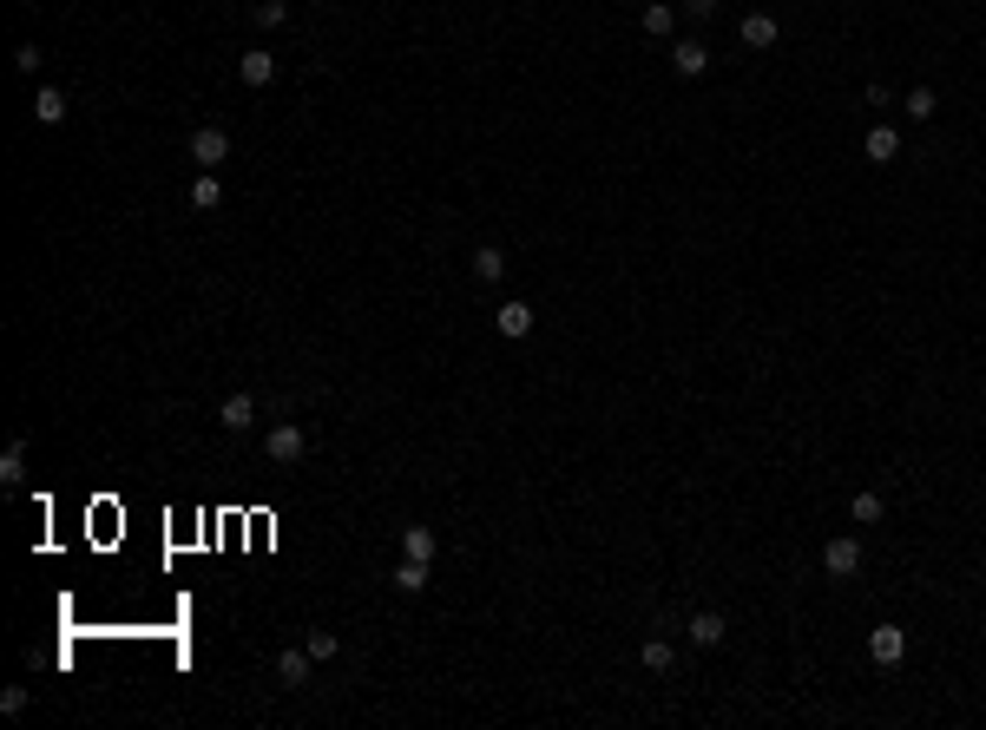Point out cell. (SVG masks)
Returning <instances> with one entry per match:
<instances>
[{
    "label": "cell",
    "mask_w": 986,
    "mask_h": 730,
    "mask_svg": "<svg viewBox=\"0 0 986 730\" xmlns=\"http://www.w3.org/2000/svg\"><path fill=\"white\" fill-rule=\"evenodd\" d=\"M191 158H197V172L224 165V158H231V132H224V125H197L191 132Z\"/></svg>",
    "instance_id": "1"
},
{
    "label": "cell",
    "mask_w": 986,
    "mask_h": 730,
    "mask_svg": "<svg viewBox=\"0 0 986 730\" xmlns=\"http://www.w3.org/2000/svg\"><path fill=\"white\" fill-rule=\"evenodd\" d=\"M264 455L270 461H303V428H296V421H276L270 441H264Z\"/></svg>",
    "instance_id": "2"
},
{
    "label": "cell",
    "mask_w": 986,
    "mask_h": 730,
    "mask_svg": "<svg viewBox=\"0 0 986 730\" xmlns=\"http://www.w3.org/2000/svg\"><path fill=\"white\" fill-rule=\"evenodd\" d=\"M901 652H908V632H901V625L868 632V658H875V665H901Z\"/></svg>",
    "instance_id": "3"
},
{
    "label": "cell",
    "mask_w": 986,
    "mask_h": 730,
    "mask_svg": "<svg viewBox=\"0 0 986 730\" xmlns=\"http://www.w3.org/2000/svg\"><path fill=\"white\" fill-rule=\"evenodd\" d=\"M493 329L506 335V343H520V335H533V310H526L520 296H513V303H500V310H493Z\"/></svg>",
    "instance_id": "4"
},
{
    "label": "cell",
    "mask_w": 986,
    "mask_h": 730,
    "mask_svg": "<svg viewBox=\"0 0 986 730\" xmlns=\"http://www.w3.org/2000/svg\"><path fill=\"white\" fill-rule=\"evenodd\" d=\"M822 566H829L835 579H849V573L862 566V546L849 540V533H842V540H829V546H822Z\"/></svg>",
    "instance_id": "5"
},
{
    "label": "cell",
    "mask_w": 986,
    "mask_h": 730,
    "mask_svg": "<svg viewBox=\"0 0 986 730\" xmlns=\"http://www.w3.org/2000/svg\"><path fill=\"white\" fill-rule=\"evenodd\" d=\"M309 665H316V658H309V645H290V652H276V678H284V685H309Z\"/></svg>",
    "instance_id": "6"
},
{
    "label": "cell",
    "mask_w": 986,
    "mask_h": 730,
    "mask_svg": "<svg viewBox=\"0 0 986 730\" xmlns=\"http://www.w3.org/2000/svg\"><path fill=\"white\" fill-rule=\"evenodd\" d=\"M671 60H678L684 79H697L703 66H711V46H703V40H678V46H671Z\"/></svg>",
    "instance_id": "7"
},
{
    "label": "cell",
    "mask_w": 986,
    "mask_h": 730,
    "mask_svg": "<svg viewBox=\"0 0 986 730\" xmlns=\"http://www.w3.org/2000/svg\"><path fill=\"white\" fill-rule=\"evenodd\" d=\"M237 79H244V86H270V79H276V60H270V53H244V60H237Z\"/></svg>",
    "instance_id": "8"
},
{
    "label": "cell",
    "mask_w": 986,
    "mask_h": 730,
    "mask_svg": "<svg viewBox=\"0 0 986 730\" xmlns=\"http://www.w3.org/2000/svg\"><path fill=\"white\" fill-rule=\"evenodd\" d=\"M473 276H481V284H500V276H506V250L500 244H481V250H473Z\"/></svg>",
    "instance_id": "9"
},
{
    "label": "cell",
    "mask_w": 986,
    "mask_h": 730,
    "mask_svg": "<svg viewBox=\"0 0 986 730\" xmlns=\"http://www.w3.org/2000/svg\"><path fill=\"white\" fill-rule=\"evenodd\" d=\"M34 119H40V125H60V119H66V93H60V86H40V93H34Z\"/></svg>",
    "instance_id": "10"
},
{
    "label": "cell",
    "mask_w": 986,
    "mask_h": 730,
    "mask_svg": "<svg viewBox=\"0 0 986 730\" xmlns=\"http://www.w3.org/2000/svg\"><path fill=\"white\" fill-rule=\"evenodd\" d=\"M217 421H224V428H250V421H257V402H250V395H224Z\"/></svg>",
    "instance_id": "11"
},
{
    "label": "cell",
    "mask_w": 986,
    "mask_h": 730,
    "mask_svg": "<svg viewBox=\"0 0 986 730\" xmlns=\"http://www.w3.org/2000/svg\"><path fill=\"white\" fill-rule=\"evenodd\" d=\"M862 152H868V158H881V165H888V158L901 152V132H894V125H875V132H868V138H862Z\"/></svg>",
    "instance_id": "12"
},
{
    "label": "cell",
    "mask_w": 986,
    "mask_h": 730,
    "mask_svg": "<svg viewBox=\"0 0 986 730\" xmlns=\"http://www.w3.org/2000/svg\"><path fill=\"white\" fill-rule=\"evenodd\" d=\"M671 26H678V7H671V0H652V7H644V34H652V40H664Z\"/></svg>",
    "instance_id": "13"
},
{
    "label": "cell",
    "mask_w": 986,
    "mask_h": 730,
    "mask_svg": "<svg viewBox=\"0 0 986 730\" xmlns=\"http://www.w3.org/2000/svg\"><path fill=\"white\" fill-rule=\"evenodd\" d=\"M191 205H197V211H217V205H224V185H217L211 172H197V178H191Z\"/></svg>",
    "instance_id": "14"
},
{
    "label": "cell",
    "mask_w": 986,
    "mask_h": 730,
    "mask_svg": "<svg viewBox=\"0 0 986 730\" xmlns=\"http://www.w3.org/2000/svg\"><path fill=\"white\" fill-rule=\"evenodd\" d=\"M691 645H703V652L723 645V619H717V612H697V619H691Z\"/></svg>",
    "instance_id": "15"
},
{
    "label": "cell",
    "mask_w": 986,
    "mask_h": 730,
    "mask_svg": "<svg viewBox=\"0 0 986 730\" xmlns=\"http://www.w3.org/2000/svg\"><path fill=\"white\" fill-rule=\"evenodd\" d=\"M743 46H776V20L770 14H743Z\"/></svg>",
    "instance_id": "16"
},
{
    "label": "cell",
    "mask_w": 986,
    "mask_h": 730,
    "mask_svg": "<svg viewBox=\"0 0 986 730\" xmlns=\"http://www.w3.org/2000/svg\"><path fill=\"white\" fill-rule=\"evenodd\" d=\"M402 559H434V533L428 526H402Z\"/></svg>",
    "instance_id": "17"
},
{
    "label": "cell",
    "mask_w": 986,
    "mask_h": 730,
    "mask_svg": "<svg viewBox=\"0 0 986 730\" xmlns=\"http://www.w3.org/2000/svg\"><path fill=\"white\" fill-rule=\"evenodd\" d=\"M394 585H402V593H421V585H428V559H402V566H394Z\"/></svg>",
    "instance_id": "18"
},
{
    "label": "cell",
    "mask_w": 986,
    "mask_h": 730,
    "mask_svg": "<svg viewBox=\"0 0 986 730\" xmlns=\"http://www.w3.org/2000/svg\"><path fill=\"white\" fill-rule=\"evenodd\" d=\"M908 119H934V86H914L908 93Z\"/></svg>",
    "instance_id": "19"
},
{
    "label": "cell",
    "mask_w": 986,
    "mask_h": 730,
    "mask_svg": "<svg viewBox=\"0 0 986 730\" xmlns=\"http://www.w3.org/2000/svg\"><path fill=\"white\" fill-rule=\"evenodd\" d=\"M20 467H26V447L14 441V447H7V455H0V481H20Z\"/></svg>",
    "instance_id": "20"
},
{
    "label": "cell",
    "mask_w": 986,
    "mask_h": 730,
    "mask_svg": "<svg viewBox=\"0 0 986 730\" xmlns=\"http://www.w3.org/2000/svg\"><path fill=\"white\" fill-rule=\"evenodd\" d=\"M849 514H855L862 526H868V520H881V494H855V507H849Z\"/></svg>",
    "instance_id": "21"
},
{
    "label": "cell",
    "mask_w": 986,
    "mask_h": 730,
    "mask_svg": "<svg viewBox=\"0 0 986 730\" xmlns=\"http://www.w3.org/2000/svg\"><path fill=\"white\" fill-rule=\"evenodd\" d=\"M303 645H309V658H316V665H323V658H335V632H309Z\"/></svg>",
    "instance_id": "22"
},
{
    "label": "cell",
    "mask_w": 986,
    "mask_h": 730,
    "mask_svg": "<svg viewBox=\"0 0 986 730\" xmlns=\"http://www.w3.org/2000/svg\"><path fill=\"white\" fill-rule=\"evenodd\" d=\"M644 671H671V645H664V638L644 645Z\"/></svg>",
    "instance_id": "23"
},
{
    "label": "cell",
    "mask_w": 986,
    "mask_h": 730,
    "mask_svg": "<svg viewBox=\"0 0 986 730\" xmlns=\"http://www.w3.org/2000/svg\"><path fill=\"white\" fill-rule=\"evenodd\" d=\"M284 20H290L284 0H264V7H257V26H284Z\"/></svg>",
    "instance_id": "24"
},
{
    "label": "cell",
    "mask_w": 986,
    "mask_h": 730,
    "mask_svg": "<svg viewBox=\"0 0 986 730\" xmlns=\"http://www.w3.org/2000/svg\"><path fill=\"white\" fill-rule=\"evenodd\" d=\"M14 66H20V73H34V66H40V46H34V40L14 46Z\"/></svg>",
    "instance_id": "25"
},
{
    "label": "cell",
    "mask_w": 986,
    "mask_h": 730,
    "mask_svg": "<svg viewBox=\"0 0 986 730\" xmlns=\"http://www.w3.org/2000/svg\"><path fill=\"white\" fill-rule=\"evenodd\" d=\"M0 711L20 717V711H26V691H20V685H14V691H0Z\"/></svg>",
    "instance_id": "26"
},
{
    "label": "cell",
    "mask_w": 986,
    "mask_h": 730,
    "mask_svg": "<svg viewBox=\"0 0 986 730\" xmlns=\"http://www.w3.org/2000/svg\"><path fill=\"white\" fill-rule=\"evenodd\" d=\"M684 14H691V20H711V14H717V0H684Z\"/></svg>",
    "instance_id": "27"
}]
</instances>
